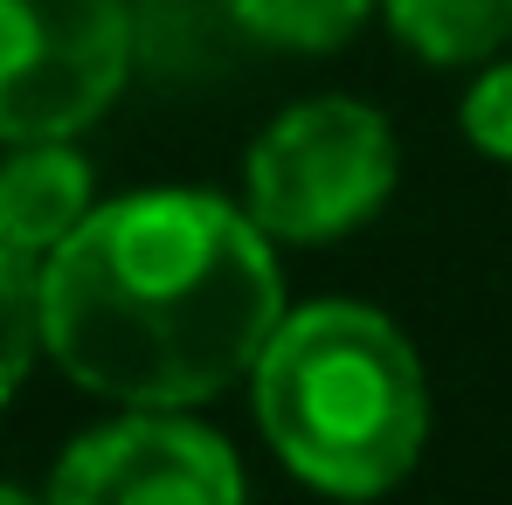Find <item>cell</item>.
Instances as JSON below:
<instances>
[{"mask_svg": "<svg viewBox=\"0 0 512 505\" xmlns=\"http://www.w3.org/2000/svg\"><path fill=\"white\" fill-rule=\"evenodd\" d=\"M284 319V284L256 215L153 187L90 208L42 256V346L63 374L125 409H187L250 374Z\"/></svg>", "mask_w": 512, "mask_h": 505, "instance_id": "obj_1", "label": "cell"}, {"mask_svg": "<svg viewBox=\"0 0 512 505\" xmlns=\"http://www.w3.org/2000/svg\"><path fill=\"white\" fill-rule=\"evenodd\" d=\"M256 422L270 450L333 499L395 492L429 436L416 346L374 305H305L256 353Z\"/></svg>", "mask_w": 512, "mask_h": 505, "instance_id": "obj_2", "label": "cell"}, {"mask_svg": "<svg viewBox=\"0 0 512 505\" xmlns=\"http://www.w3.org/2000/svg\"><path fill=\"white\" fill-rule=\"evenodd\" d=\"M395 132L374 104L312 97L250 146V215L270 243H333L395 194Z\"/></svg>", "mask_w": 512, "mask_h": 505, "instance_id": "obj_3", "label": "cell"}, {"mask_svg": "<svg viewBox=\"0 0 512 505\" xmlns=\"http://www.w3.org/2000/svg\"><path fill=\"white\" fill-rule=\"evenodd\" d=\"M132 70L125 0H0V139H77Z\"/></svg>", "mask_w": 512, "mask_h": 505, "instance_id": "obj_4", "label": "cell"}, {"mask_svg": "<svg viewBox=\"0 0 512 505\" xmlns=\"http://www.w3.org/2000/svg\"><path fill=\"white\" fill-rule=\"evenodd\" d=\"M49 505H243V464L215 429L139 409L63 450Z\"/></svg>", "mask_w": 512, "mask_h": 505, "instance_id": "obj_5", "label": "cell"}, {"mask_svg": "<svg viewBox=\"0 0 512 505\" xmlns=\"http://www.w3.org/2000/svg\"><path fill=\"white\" fill-rule=\"evenodd\" d=\"M90 215V167L70 139H35L0 167V236L28 256L63 250Z\"/></svg>", "mask_w": 512, "mask_h": 505, "instance_id": "obj_6", "label": "cell"}, {"mask_svg": "<svg viewBox=\"0 0 512 505\" xmlns=\"http://www.w3.org/2000/svg\"><path fill=\"white\" fill-rule=\"evenodd\" d=\"M395 35L429 63H478L512 35V0H381Z\"/></svg>", "mask_w": 512, "mask_h": 505, "instance_id": "obj_7", "label": "cell"}, {"mask_svg": "<svg viewBox=\"0 0 512 505\" xmlns=\"http://www.w3.org/2000/svg\"><path fill=\"white\" fill-rule=\"evenodd\" d=\"M229 14L270 49H340L360 35V21L374 14V0H229Z\"/></svg>", "mask_w": 512, "mask_h": 505, "instance_id": "obj_8", "label": "cell"}, {"mask_svg": "<svg viewBox=\"0 0 512 505\" xmlns=\"http://www.w3.org/2000/svg\"><path fill=\"white\" fill-rule=\"evenodd\" d=\"M42 346V256L0 236V402L21 388Z\"/></svg>", "mask_w": 512, "mask_h": 505, "instance_id": "obj_9", "label": "cell"}, {"mask_svg": "<svg viewBox=\"0 0 512 505\" xmlns=\"http://www.w3.org/2000/svg\"><path fill=\"white\" fill-rule=\"evenodd\" d=\"M464 132H471L478 153L512 160V63L485 70V77L471 84V97H464Z\"/></svg>", "mask_w": 512, "mask_h": 505, "instance_id": "obj_10", "label": "cell"}, {"mask_svg": "<svg viewBox=\"0 0 512 505\" xmlns=\"http://www.w3.org/2000/svg\"><path fill=\"white\" fill-rule=\"evenodd\" d=\"M0 505H49V499H28V492H7V485H0Z\"/></svg>", "mask_w": 512, "mask_h": 505, "instance_id": "obj_11", "label": "cell"}]
</instances>
